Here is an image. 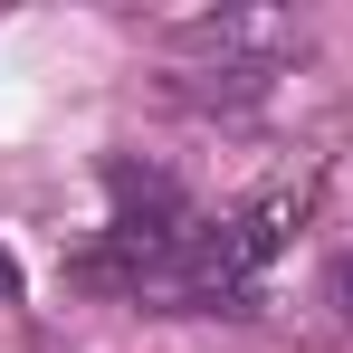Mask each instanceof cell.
<instances>
[{
    "mask_svg": "<svg viewBox=\"0 0 353 353\" xmlns=\"http://www.w3.org/2000/svg\"><path fill=\"white\" fill-rule=\"evenodd\" d=\"M0 305H19V268H10V248H0Z\"/></svg>",
    "mask_w": 353,
    "mask_h": 353,
    "instance_id": "obj_3",
    "label": "cell"
},
{
    "mask_svg": "<svg viewBox=\"0 0 353 353\" xmlns=\"http://www.w3.org/2000/svg\"><path fill=\"white\" fill-rule=\"evenodd\" d=\"M334 305H344V325H353V248L334 258Z\"/></svg>",
    "mask_w": 353,
    "mask_h": 353,
    "instance_id": "obj_2",
    "label": "cell"
},
{
    "mask_svg": "<svg viewBox=\"0 0 353 353\" xmlns=\"http://www.w3.org/2000/svg\"><path fill=\"white\" fill-rule=\"evenodd\" d=\"M305 48L296 10H201L172 29V96L181 105H248L277 86V67Z\"/></svg>",
    "mask_w": 353,
    "mask_h": 353,
    "instance_id": "obj_1",
    "label": "cell"
}]
</instances>
